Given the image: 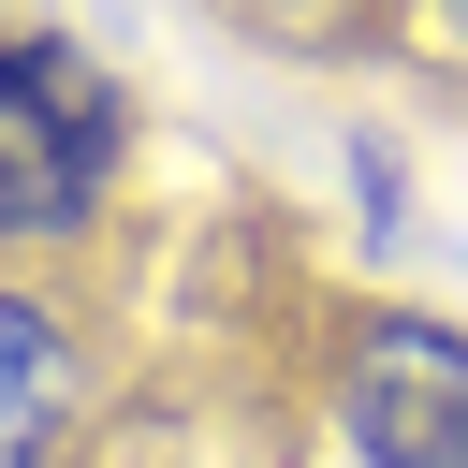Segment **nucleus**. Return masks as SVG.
I'll return each instance as SVG.
<instances>
[{
	"mask_svg": "<svg viewBox=\"0 0 468 468\" xmlns=\"http://www.w3.org/2000/svg\"><path fill=\"white\" fill-rule=\"evenodd\" d=\"M366 468H468V336L453 322H366L336 366Z\"/></svg>",
	"mask_w": 468,
	"mask_h": 468,
	"instance_id": "f03ea898",
	"label": "nucleus"
},
{
	"mask_svg": "<svg viewBox=\"0 0 468 468\" xmlns=\"http://www.w3.org/2000/svg\"><path fill=\"white\" fill-rule=\"evenodd\" d=\"M117 176V88L73 44H0V234H73Z\"/></svg>",
	"mask_w": 468,
	"mask_h": 468,
	"instance_id": "f257e3e1",
	"label": "nucleus"
},
{
	"mask_svg": "<svg viewBox=\"0 0 468 468\" xmlns=\"http://www.w3.org/2000/svg\"><path fill=\"white\" fill-rule=\"evenodd\" d=\"M58 410H73V351H58V322L0 278V468H29V453L58 439Z\"/></svg>",
	"mask_w": 468,
	"mask_h": 468,
	"instance_id": "7ed1b4c3",
	"label": "nucleus"
},
{
	"mask_svg": "<svg viewBox=\"0 0 468 468\" xmlns=\"http://www.w3.org/2000/svg\"><path fill=\"white\" fill-rule=\"evenodd\" d=\"M439 29H453V44H468V0H439Z\"/></svg>",
	"mask_w": 468,
	"mask_h": 468,
	"instance_id": "20e7f679",
	"label": "nucleus"
}]
</instances>
